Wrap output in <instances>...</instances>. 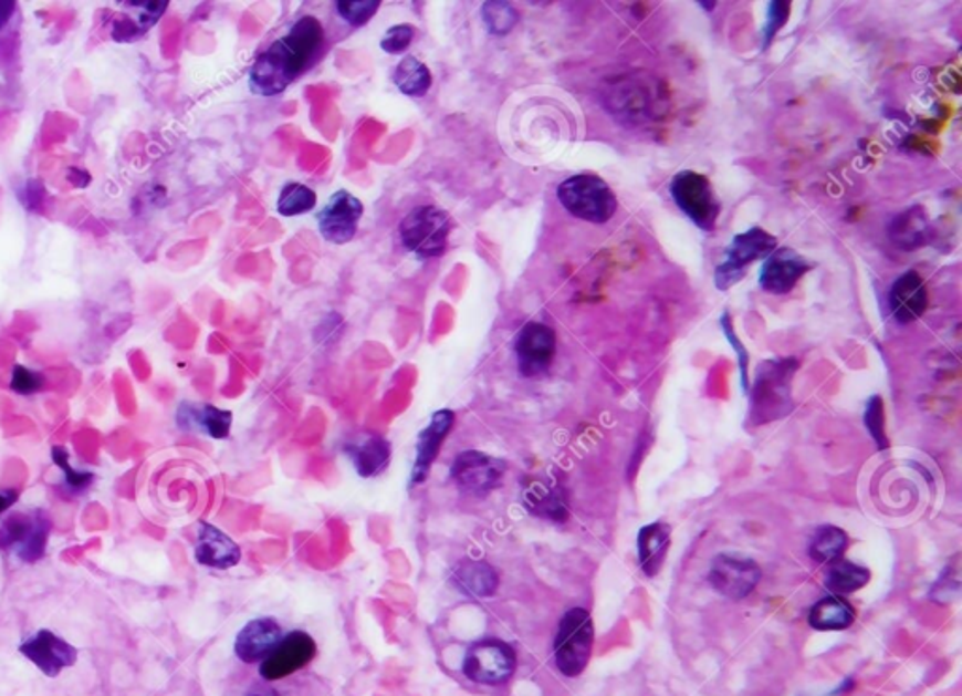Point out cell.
<instances>
[{"instance_id":"cell-41","label":"cell","mask_w":962,"mask_h":696,"mask_svg":"<svg viewBox=\"0 0 962 696\" xmlns=\"http://www.w3.org/2000/svg\"><path fill=\"white\" fill-rule=\"evenodd\" d=\"M247 696H281L275 689H254Z\"/></svg>"},{"instance_id":"cell-25","label":"cell","mask_w":962,"mask_h":696,"mask_svg":"<svg viewBox=\"0 0 962 696\" xmlns=\"http://www.w3.org/2000/svg\"><path fill=\"white\" fill-rule=\"evenodd\" d=\"M233 416L230 411L213 407V405H190L185 403L179 408V424L182 427H200L213 439H226L232 429Z\"/></svg>"},{"instance_id":"cell-19","label":"cell","mask_w":962,"mask_h":696,"mask_svg":"<svg viewBox=\"0 0 962 696\" xmlns=\"http://www.w3.org/2000/svg\"><path fill=\"white\" fill-rule=\"evenodd\" d=\"M281 638V625L275 620L260 617L250 621L236 638V655L249 665L262 663L263 658L275 650Z\"/></svg>"},{"instance_id":"cell-22","label":"cell","mask_w":962,"mask_h":696,"mask_svg":"<svg viewBox=\"0 0 962 696\" xmlns=\"http://www.w3.org/2000/svg\"><path fill=\"white\" fill-rule=\"evenodd\" d=\"M346 454L351 456L352 464L363 478L378 477L388 469L391 450L388 440L376 435H363L359 439L346 445Z\"/></svg>"},{"instance_id":"cell-1","label":"cell","mask_w":962,"mask_h":696,"mask_svg":"<svg viewBox=\"0 0 962 696\" xmlns=\"http://www.w3.org/2000/svg\"><path fill=\"white\" fill-rule=\"evenodd\" d=\"M325 32L318 19L305 15L284 37L275 40L250 69V89L275 96L297 82L324 50Z\"/></svg>"},{"instance_id":"cell-37","label":"cell","mask_w":962,"mask_h":696,"mask_svg":"<svg viewBox=\"0 0 962 696\" xmlns=\"http://www.w3.org/2000/svg\"><path fill=\"white\" fill-rule=\"evenodd\" d=\"M53 459L66 472V484L74 491H82V489L87 488L88 484L93 482V475L91 472H80V470H74L70 467L69 454H66L64 448H53Z\"/></svg>"},{"instance_id":"cell-14","label":"cell","mask_w":962,"mask_h":696,"mask_svg":"<svg viewBox=\"0 0 962 696\" xmlns=\"http://www.w3.org/2000/svg\"><path fill=\"white\" fill-rule=\"evenodd\" d=\"M363 204L348 190H337L320 211V233L330 243L344 245L354 239L362 219Z\"/></svg>"},{"instance_id":"cell-11","label":"cell","mask_w":962,"mask_h":696,"mask_svg":"<svg viewBox=\"0 0 962 696\" xmlns=\"http://www.w3.org/2000/svg\"><path fill=\"white\" fill-rule=\"evenodd\" d=\"M555 352V330L542 322H529L515 339L519 371L526 378L544 375L553 364Z\"/></svg>"},{"instance_id":"cell-13","label":"cell","mask_w":962,"mask_h":696,"mask_svg":"<svg viewBox=\"0 0 962 696\" xmlns=\"http://www.w3.org/2000/svg\"><path fill=\"white\" fill-rule=\"evenodd\" d=\"M760 578L762 571L754 561L731 558V555H719L709 572V582L714 591H719L720 595L731 601H741L744 596H749L756 590Z\"/></svg>"},{"instance_id":"cell-29","label":"cell","mask_w":962,"mask_h":696,"mask_svg":"<svg viewBox=\"0 0 962 696\" xmlns=\"http://www.w3.org/2000/svg\"><path fill=\"white\" fill-rule=\"evenodd\" d=\"M525 502L534 515L542 518H550L553 521H566L568 518V507L561 489L547 488L545 484L534 482L531 488L525 489Z\"/></svg>"},{"instance_id":"cell-17","label":"cell","mask_w":962,"mask_h":696,"mask_svg":"<svg viewBox=\"0 0 962 696\" xmlns=\"http://www.w3.org/2000/svg\"><path fill=\"white\" fill-rule=\"evenodd\" d=\"M456 424V414L450 408H442L432 414L429 426L419 433L418 445H416V461L412 467V482H426L429 477L435 459L440 454L442 443L450 435L451 427Z\"/></svg>"},{"instance_id":"cell-40","label":"cell","mask_w":962,"mask_h":696,"mask_svg":"<svg viewBox=\"0 0 962 696\" xmlns=\"http://www.w3.org/2000/svg\"><path fill=\"white\" fill-rule=\"evenodd\" d=\"M18 499V494L15 491H7V494H0V515H4L8 508L12 507L13 502Z\"/></svg>"},{"instance_id":"cell-34","label":"cell","mask_w":962,"mask_h":696,"mask_svg":"<svg viewBox=\"0 0 962 696\" xmlns=\"http://www.w3.org/2000/svg\"><path fill=\"white\" fill-rule=\"evenodd\" d=\"M865 424H867L870 437L875 439L878 448L886 450L889 446V440L888 435H886V411H883V402H881L880 395L870 397L867 411H865Z\"/></svg>"},{"instance_id":"cell-16","label":"cell","mask_w":962,"mask_h":696,"mask_svg":"<svg viewBox=\"0 0 962 696\" xmlns=\"http://www.w3.org/2000/svg\"><path fill=\"white\" fill-rule=\"evenodd\" d=\"M19 652L50 677L59 676L77 661V650L51 631H40L36 636L23 642Z\"/></svg>"},{"instance_id":"cell-8","label":"cell","mask_w":962,"mask_h":696,"mask_svg":"<svg viewBox=\"0 0 962 696\" xmlns=\"http://www.w3.org/2000/svg\"><path fill=\"white\" fill-rule=\"evenodd\" d=\"M776 249V239L762 228H750L744 233H739L731 241L724 262L720 263L714 271V284L717 289L730 290L733 284L743 281L746 268L760 258H767Z\"/></svg>"},{"instance_id":"cell-2","label":"cell","mask_w":962,"mask_h":696,"mask_svg":"<svg viewBox=\"0 0 962 696\" xmlns=\"http://www.w3.org/2000/svg\"><path fill=\"white\" fill-rule=\"evenodd\" d=\"M799 364L794 357L768 360L757 367L750 389V422L763 426L781 420L794 411L792 381Z\"/></svg>"},{"instance_id":"cell-31","label":"cell","mask_w":962,"mask_h":696,"mask_svg":"<svg viewBox=\"0 0 962 696\" xmlns=\"http://www.w3.org/2000/svg\"><path fill=\"white\" fill-rule=\"evenodd\" d=\"M314 206H316V193L313 188L305 187L301 183H286L279 195L276 211L284 217H297L311 211Z\"/></svg>"},{"instance_id":"cell-24","label":"cell","mask_w":962,"mask_h":696,"mask_svg":"<svg viewBox=\"0 0 962 696\" xmlns=\"http://www.w3.org/2000/svg\"><path fill=\"white\" fill-rule=\"evenodd\" d=\"M889 238L899 249L913 251L931 238V225L921 207H910L905 214L897 215L889 226Z\"/></svg>"},{"instance_id":"cell-30","label":"cell","mask_w":962,"mask_h":696,"mask_svg":"<svg viewBox=\"0 0 962 696\" xmlns=\"http://www.w3.org/2000/svg\"><path fill=\"white\" fill-rule=\"evenodd\" d=\"M846 546H848V537L843 529L835 526H824L819 527L818 531L813 534L808 553L816 563L829 564L843 558Z\"/></svg>"},{"instance_id":"cell-7","label":"cell","mask_w":962,"mask_h":696,"mask_svg":"<svg viewBox=\"0 0 962 696\" xmlns=\"http://www.w3.org/2000/svg\"><path fill=\"white\" fill-rule=\"evenodd\" d=\"M517 655L506 642L485 638L475 642L464 655L463 674L480 685H502L513 676Z\"/></svg>"},{"instance_id":"cell-35","label":"cell","mask_w":962,"mask_h":696,"mask_svg":"<svg viewBox=\"0 0 962 696\" xmlns=\"http://www.w3.org/2000/svg\"><path fill=\"white\" fill-rule=\"evenodd\" d=\"M414 31L412 25H408V23H400V25H395L386 32V37L381 40V50L389 53V55H399L402 51H407L412 44Z\"/></svg>"},{"instance_id":"cell-20","label":"cell","mask_w":962,"mask_h":696,"mask_svg":"<svg viewBox=\"0 0 962 696\" xmlns=\"http://www.w3.org/2000/svg\"><path fill=\"white\" fill-rule=\"evenodd\" d=\"M196 561L211 569H232L241 561V550L228 534L209 523H200L196 542Z\"/></svg>"},{"instance_id":"cell-39","label":"cell","mask_w":962,"mask_h":696,"mask_svg":"<svg viewBox=\"0 0 962 696\" xmlns=\"http://www.w3.org/2000/svg\"><path fill=\"white\" fill-rule=\"evenodd\" d=\"M42 386V378L25 370V367H15L12 376V388L19 394H34Z\"/></svg>"},{"instance_id":"cell-32","label":"cell","mask_w":962,"mask_h":696,"mask_svg":"<svg viewBox=\"0 0 962 696\" xmlns=\"http://www.w3.org/2000/svg\"><path fill=\"white\" fill-rule=\"evenodd\" d=\"M483 19L493 34H506L517 23V12L508 2H485Z\"/></svg>"},{"instance_id":"cell-21","label":"cell","mask_w":962,"mask_h":696,"mask_svg":"<svg viewBox=\"0 0 962 696\" xmlns=\"http://www.w3.org/2000/svg\"><path fill=\"white\" fill-rule=\"evenodd\" d=\"M671 544V527L663 521H655L639 531L638 555L641 571L649 578L657 576L668 558Z\"/></svg>"},{"instance_id":"cell-27","label":"cell","mask_w":962,"mask_h":696,"mask_svg":"<svg viewBox=\"0 0 962 696\" xmlns=\"http://www.w3.org/2000/svg\"><path fill=\"white\" fill-rule=\"evenodd\" d=\"M870 580L869 569H865L861 564L851 563L846 559H837L829 563L827 574H825V585L832 591L833 595H850L856 591L865 588Z\"/></svg>"},{"instance_id":"cell-3","label":"cell","mask_w":962,"mask_h":696,"mask_svg":"<svg viewBox=\"0 0 962 696\" xmlns=\"http://www.w3.org/2000/svg\"><path fill=\"white\" fill-rule=\"evenodd\" d=\"M564 209L575 219L606 225L617 214V196L602 177L582 174L566 179L556 190Z\"/></svg>"},{"instance_id":"cell-26","label":"cell","mask_w":962,"mask_h":696,"mask_svg":"<svg viewBox=\"0 0 962 696\" xmlns=\"http://www.w3.org/2000/svg\"><path fill=\"white\" fill-rule=\"evenodd\" d=\"M856 621V610L843 596H825L808 612V625L816 631H844Z\"/></svg>"},{"instance_id":"cell-23","label":"cell","mask_w":962,"mask_h":696,"mask_svg":"<svg viewBox=\"0 0 962 696\" xmlns=\"http://www.w3.org/2000/svg\"><path fill=\"white\" fill-rule=\"evenodd\" d=\"M453 582L464 595L488 599L499 590V574L485 561L464 559L453 571Z\"/></svg>"},{"instance_id":"cell-38","label":"cell","mask_w":962,"mask_h":696,"mask_svg":"<svg viewBox=\"0 0 962 696\" xmlns=\"http://www.w3.org/2000/svg\"><path fill=\"white\" fill-rule=\"evenodd\" d=\"M720 326L724 330L725 337L730 341L731 346H733L735 352H738L739 365H741V383H743L744 389H749V354H746L744 346L741 345V341H739L738 335L733 332V324H731L730 314H722Z\"/></svg>"},{"instance_id":"cell-4","label":"cell","mask_w":962,"mask_h":696,"mask_svg":"<svg viewBox=\"0 0 962 696\" xmlns=\"http://www.w3.org/2000/svg\"><path fill=\"white\" fill-rule=\"evenodd\" d=\"M593 617L585 609L568 610L558 623L553 644L556 668L566 677L582 676L593 655Z\"/></svg>"},{"instance_id":"cell-6","label":"cell","mask_w":962,"mask_h":696,"mask_svg":"<svg viewBox=\"0 0 962 696\" xmlns=\"http://www.w3.org/2000/svg\"><path fill=\"white\" fill-rule=\"evenodd\" d=\"M671 198L701 230L711 232L717 226L722 207L705 176L692 169L677 174L671 181Z\"/></svg>"},{"instance_id":"cell-12","label":"cell","mask_w":962,"mask_h":696,"mask_svg":"<svg viewBox=\"0 0 962 696\" xmlns=\"http://www.w3.org/2000/svg\"><path fill=\"white\" fill-rule=\"evenodd\" d=\"M506 465L496 458H491L481 451L467 450L457 456L451 465V477L456 480L457 488L483 496L500 482Z\"/></svg>"},{"instance_id":"cell-15","label":"cell","mask_w":962,"mask_h":696,"mask_svg":"<svg viewBox=\"0 0 962 696\" xmlns=\"http://www.w3.org/2000/svg\"><path fill=\"white\" fill-rule=\"evenodd\" d=\"M813 266L794 249H775L765 258L760 284L768 294H787Z\"/></svg>"},{"instance_id":"cell-28","label":"cell","mask_w":962,"mask_h":696,"mask_svg":"<svg viewBox=\"0 0 962 696\" xmlns=\"http://www.w3.org/2000/svg\"><path fill=\"white\" fill-rule=\"evenodd\" d=\"M394 83L400 93L414 98H421L429 93L432 85L431 70L414 55H408L400 61L394 72Z\"/></svg>"},{"instance_id":"cell-33","label":"cell","mask_w":962,"mask_h":696,"mask_svg":"<svg viewBox=\"0 0 962 696\" xmlns=\"http://www.w3.org/2000/svg\"><path fill=\"white\" fill-rule=\"evenodd\" d=\"M378 8H380L378 0H341L337 2L338 15L352 27L365 25L378 12Z\"/></svg>"},{"instance_id":"cell-5","label":"cell","mask_w":962,"mask_h":696,"mask_svg":"<svg viewBox=\"0 0 962 696\" xmlns=\"http://www.w3.org/2000/svg\"><path fill=\"white\" fill-rule=\"evenodd\" d=\"M451 220L435 206H419L402 219L399 236L408 251L424 260L442 257L448 247Z\"/></svg>"},{"instance_id":"cell-18","label":"cell","mask_w":962,"mask_h":696,"mask_svg":"<svg viewBox=\"0 0 962 696\" xmlns=\"http://www.w3.org/2000/svg\"><path fill=\"white\" fill-rule=\"evenodd\" d=\"M929 308V290L918 271H907L889 290V309L900 324L921 319Z\"/></svg>"},{"instance_id":"cell-9","label":"cell","mask_w":962,"mask_h":696,"mask_svg":"<svg viewBox=\"0 0 962 696\" xmlns=\"http://www.w3.org/2000/svg\"><path fill=\"white\" fill-rule=\"evenodd\" d=\"M50 520L44 512L10 516L0 526V548L18 552L19 558L32 563L44 555Z\"/></svg>"},{"instance_id":"cell-10","label":"cell","mask_w":962,"mask_h":696,"mask_svg":"<svg viewBox=\"0 0 962 696\" xmlns=\"http://www.w3.org/2000/svg\"><path fill=\"white\" fill-rule=\"evenodd\" d=\"M316 655V642L311 634L294 631L276 644L275 650L260 663V676L265 682H279L305 668Z\"/></svg>"},{"instance_id":"cell-36","label":"cell","mask_w":962,"mask_h":696,"mask_svg":"<svg viewBox=\"0 0 962 696\" xmlns=\"http://www.w3.org/2000/svg\"><path fill=\"white\" fill-rule=\"evenodd\" d=\"M790 2H768V15L765 29H763V48H767L768 42L775 38L776 32L781 31L790 15Z\"/></svg>"}]
</instances>
